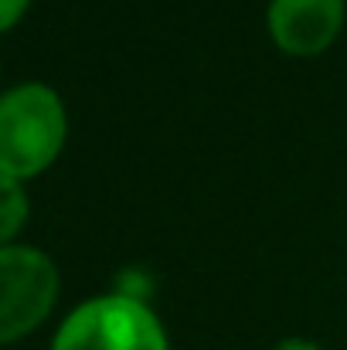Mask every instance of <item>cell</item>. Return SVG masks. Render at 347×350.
<instances>
[{
    "label": "cell",
    "mask_w": 347,
    "mask_h": 350,
    "mask_svg": "<svg viewBox=\"0 0 347 350\" xmlns=\"http://www.w3.org/2000/svg\"><path fill=\"white\" fill-rule=\"evenodd\" d=\"M68 119L55 89L24 82L0 96V177L27 180L55 163Z\"/></svg>",
    "instance_id": "obj_1"
},
{
    "label": "cell",
    "mask_w": 347,
    "mask_h": 350,
    "mask_svg": "<svg viewBox=\"0 0 347 350\" xmlns=\"http://www.w3.org/2000/svg\"><path fill=\"white\" fill-rule=\"evenodd\" d=\"M51 350H170L160 320L136 296H96L68 313Z\"/></svg>",
    "instance_id": "obj_2"
},
{
    "label": "cell",
    "mask_w": 347,
    "mask_h": 350,
    "mask_svg": "<svg viewBox=\"0 0 347 350\" xmlns=\"http://www.w3.org/2000/svg\"><path fill=\"white\" fill-rule=\"evenodd\" d=\"M58 299L55 262L27 245L0 248V344H14L44 323Z\"/></svg>",
    "instance_id": "obj_3"
},
{
    "label": "cell",
    "mask_w": 347,
    "mask_h": 350,
    "mask_svg": "<svg viewBox=\"0 0 347 350\" xmlns=\"http://www.w3.org/2000/svg\"><path fill=\"white\" fill-rule=\"evenodd\" d=\"M269 38L293 58H313L327 51L344 27V0H272Z\"/></svg>",
    "instance_id": "obj_4"
},
{
    "label": "cell",
    "mask_w": 347,
    "mask_h": 350,
    "mask_svg": "<svg viewBox=\"0 0 347 350\" xmlns=\"http://www.w3.org/2000/svg\"><path fill=\"white\" fill-rule=\"evenodd\" d=\"M27 221V194L21 180L0 177V248L24 228Z\"/></svg>",
    "instance_id": "obj_5"
},
{
    "label": "cell",
    "mask_w": 347,
    "mask_h": 350,
    "mask_svg": "<svg viewBox=\"0 0 347 350\" xmlns=\"http://www.w3.org/2000/svg\"><path fill=\"white\" fill-rule=\"evenodd\" d=\"M27 7H31V0H0V31L14 27L24 17Z\"/></svg>",
    "instance_id": "obj_6"
},
{
    "label": "cell",
    "mask_w": 347,
    "mask_h": 350,
    "mask_svg": "<svg viewBox=\"0 0 347 350\" xmlns=\"http://www.w3.org/2000/svg\"><path fill=\"white\" fill-rule=\"evenodd\" d=\"M272 350H324V347H317V344H310V340H296V337H290V340L276 344Z\"/></svg>",
    "instance_id": "obj_7"
}]
</instances>
